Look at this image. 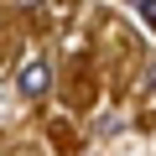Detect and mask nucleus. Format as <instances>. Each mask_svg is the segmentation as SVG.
<instances>
[{
  "label": "nucleus",
  "instance_id": "nucleus-1",
  "mask_svg": "<svg viewBox=\"0 0 156 156\" xmlns=\"http://www.w3.org/2000/svg\"><path fill=\"white\" fill-rule=\"evenodd\" d=\"M16 89H21V99H47V89H52V62L47 57H26L21 62V73H16Z\"/></svg>",
  "mask_w": 156,
  "mask_h": 156
},
{
  "label": "nucleus",
  "instance_id": "nucleus-2",
  "mask_svg": "<svg viewBox=\"0 0 156 156\" xmlns=\"http://www.w3.org/2000/svg\"><path fill=\"white\" fill-rule=\"evenodd\" d=\"M130 5H135V16H140V21L156 31V0H130Z\"/></svg>",
  "mask_w": 156,
  "mask_h": 156
},
{
  "label": "nucleus",
  "instance_id": "nucleus-3",
  "mask_svg": "<svg viewBox=\"0 0 156 156\" xmlns=\"http://www.w3.org/2000/svg\"><path fill=\"white\" fill-rule=\"evenodd\" d=\"M37 5H42V0H21V11H37Z\"/></svg>",
  "mask_w": 156,
  "mask_h": 156
},
{
  "label": "nucleus",
  "instance_id": "nucleus-4",
  "mask_svg": "<svg viewBox=\"0 0 156 156\" xmlns=\"http://www.w3.org/2000/svg\"><path fill=\"white\" fill-rule=\"evenodd\" d=\"M151 94H156V62H151Z\"/></svg>",
  "mask_w": 156,
  "mask_h": 156
}]
</instances>
